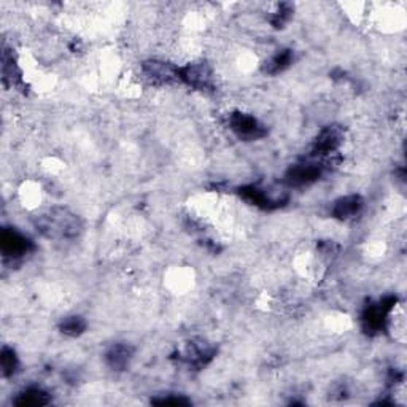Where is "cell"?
<instances>
[{"instance_id": "cell-1", "label": "cell", "mask_w": 407, "mask_h": 407, "mask_svg": "<svg viewBox=\"0 0 407 407\" xmlns=\"http://www.w3.org/2000/svg\"><path fill=\"white\" fill-rule=\"evenodd\" d=\"M37 228L48 239H75L83 231V223L71 210L56 207L37 218Z\"/></svg>"}, {"instance_id": "cell-2", "label": "cell", "mask_w": 407, "mask_h": 407, "mask_svg": "<svg viewBox=\"0 0 407 407\" xmlns=\"http://www.w3.org/2000/svg\"><path fill=\"white\" fill-rule=\"evenodd\" d=\"M394 304H396V298H385L384 300H380L379 304L366 308L361 315L363 329H365L367 334L380 333V331L385 328L388 315H390V312L394 309Z\"/></svg>"}, {"instance_id": "cell-3", "label": "cell", "mask_w": 407, "mask_h": 407, "mask_svg": "<svg viewBox=\"0 0 407 407\" xmlns=\"http://www.w3.org/2000/svg\"><path fill=\"white\" fill-rule=\"evenodd\" d=\"M229 128L239 139L247 142L262 139L267 134L266 126L260 123V120H256L252 115L241 114V111H236L229 116Z\"/></svg>"}, {"instance_id": "cell-4", "label": "cell", "mask_w": 407, "mask_h": 407, "mask_svg": "<svg viewBox=\"0 0 407 407\" xmlns=\"http://www.w3.org/2000/svg\"><path fill=\"white\" fill-rule=\"evenodd\" d=\"M0 250H2L5 258H21V256L32 252L34 243L18 231L4 228L0 233Z\"/></svg>"}, {"instance_id": "cell-5", "label": "cell", "mask_w": 407, "mask_h": 407, "mask_svg": "<svg viewBox=\"0 0 407 407\" xmlns=\"http://www.w3.org/2000/svg\"><path fill=\"white\" fill-rule=\"evenodd\" d=\"M180 81L199 91L214 87V77H212L210 67L205 62H196V64L180 67Z\"/></svg>"}, {"instance_id": "cell-6", "label": "cell", "mask_w": 407, "mask_h": 407, "mask_svg": "<svg viewBox=\"0 0 407 407\" xmlns=\"http://www.w3.org/2000/svg\"><path fill=\"white\" fill-rule=\"evenodd\" d=\"M344 140V130L339 126H328L324 128L320 134H318L317 140L312 147L310 154L315 156V158H331L334 156L337 148L341 147V143Z\"/></svg>"}, {"instance_id": "cell-7", "label": "cell", "mask_w": 407, "mask_h": 407, "mask_svg": "<svg viewBox=\"0 0 407 407\" xmlns=\"http://www.w3.org/2000/svg\"><path fill=\"white\" fill-rule=\"evenodd\" d=\"M142 72L154 85H174L180 81V67H175L169 62L147 61L143 62Z\"/></svg>"}, {"instance_id": "cell-8", "label": "cell", "mask_w": 407, "mask_h": 407, "mask_svg": "<svg viewBox=\"0 0 407 407\" xmlns=\"http://www.w3.org/2000/svg\"><path fill=\"white\" fill-rule=\"evenodd\" d=\"M323 174V166L318 162H303L290 167L285 174V183L288 186L299 188L314 183Z\"/></svg>"}, {"instance_id": "cell-9", "label": "cell", "mask_w": 407, "mask_h": 407, "mask_svg": "<svg viewBox=\"0 0 407 407\" xmlns=\"http://www.w3.org/2000/svg\"><path fill=\"white\" fill-rule=\"evenodd\" d=\"M215 355V348L207 346V344L202 341H193L186 346L185 352L181 353L180 360H183L188 365L193 366H205L207 363L214 358Z\"/></svg>"}, {"instance_id": "cell-10", "label": "cell", "mask_w": 407, "mask_h": 407, "mask_svg": "<svg viewBox=\"0 0 407 407\" xmlns=\"http://www.w3.org/2000/svg\"><path fill=\"white\" fill-rule=\"evenodd\" d=\"M239 194L243 199L248 200L250 204H253V205H256V207H260V209H266V210H272V209L281 207V205L286 202V200L272 199L265 190H261V188L253 186V185L241 188Z\"/></svg>"}, {"instance_id": "cell-11", "label": "cell", "mask_w": 407, "mask_h": 407, "mask_svg": "<svg viewBox=\"0 0 407 407\" xmlns=\"http://www.w3.org/2000/svg\"><path fill=\"white\" fill-rule=\"evenodd\" d=\"M363 205H365V200H363L360 194H350V196L336 200L333 207V215L337 220H350V218L360 214Z\"/></svg>"}, {"instance_id": "cell-12", "label": "cell", "mask_w": 407, "mask_h": 407, "mask_svg": "<svg viewBox=\"0 0 407 407\" xmlns=\"http://www.w3.org/2000/svg\"><path fill=\"white\" fill-rule=\"evenodd\" d=\"M134 355V348L129 346V344H116V346L111 347L107 355H105V360H107V365L114 369V371H124L128 367L130 358Z\"/></svg>"}, {"instance_id": "cell-13", "label": "cell", "mask_w": 407, "mask_h": 407, "mask_svg": "<svg viewBox=\"0 0 407 407\" xmlns=\"http://www.w3.org/2000/svg\"><path fill=\"white\" fill-rule=\"evenodd\" d=\"M49 394L42 388H28L26 391L18 394L13 399V404L18 407H42L49 404Z\"/></svg>"}, {"instance_id": "cell-14", "label": "cell", "mask_w": 407, "mask_h": 407, "mask_svg": "<svg viewBox=\"0 0 407 407\" xmlns=\"http://www.w3.org/2000/svg\"><path fill=\"white\" fill-rule=\"evenodd\" d=\"M291 62H293L291 49H281V51L272 56V58L266 62L265 67H262V71L269 75H277L280 72H284L286 67H290Z\"/></svg>"}, {"instance_id": "cell-15", "label": "cell", "mask_w": 407, "mask_h": 407, "mask_svg": "<svg viewBox=\"0 0 407 407\" xmlns=\"http://www.w3.org/2000/svg\"><path fill=\"white\" fill-rule=\"evenodd\" d=\"M2 68H4V83L5 85H18L21 81V73L18 71L16 64L13 62V56L8 51H4L2 56Z\"/></svg>"}, {"instance_id": "cell-16", "label": "cell", "mask_w": 407, "mask_h": 407, "mask_svg": "<svg viewBox=\"0 0 407 407\" xmlns=\"http://www.w3.org/2000/svg\"><path fill=\"white\" fill-rule=\"evenodd\" d=\"M59 329H61L62 334L77 337V336L85 333L86 322L81 317H68L59 324Z\"/></svg>"}, {"instance_id": "cell-17", "label": "cell", "mask_w": 407, "mask_h": 407, "mask_svg": "<svg viewBox=\"0 0 407 407\" xmlns=\"http://www.w3.org/2000/svg\"><path fill=\"white\" fill-rule=\"evenodd\" d=\"M0 367H2L4 377H10L16 372L18 367V356L15 353V350H11L8 347H4L2 352H0Z\"/></svg>"}, {"instance_id": "cell-18", "label": "cell", "mask_w": 407, "mask_h": 407, "mask_svg": "<svg viewBox=\"0 0 407 407\" xmlns=\"http://www.w3.org/2000/svg\"><path fill=\"white\" fill-rule=\"evenodd\" d=\"M293 15V5L291 4H280L275 13L271 16V23L275 29L284 28L285 24L290 21Z\"/></svg>"}, {"instance_id": "cell-19", "label": "cell", "mask_w": 407, "mask_h": 407, "mask_svg": "<svg viewBox=\"0 0 407 407\" xmlns=\"http://www.w3.org/2000/svg\"><path fill=\"white\" fill-rule=\"evenodd\" d=\"M152 403L158 406H188V404H191V401L186 398H181V396H171V394H169V396L166 398L153 399Z\"/></svg>"}]
</instances>
